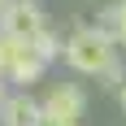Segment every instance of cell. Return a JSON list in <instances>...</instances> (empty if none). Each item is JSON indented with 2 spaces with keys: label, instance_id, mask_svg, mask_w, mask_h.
<instances>
[{
  "label": "cell",
  "instance_id": "1",
  "mask_svg": "<svg viewBox=\"0 0 126 126\" xmlns=\"http://www.w3.org/2000/svg\"><path fill=\"white\" fill-rule=\"evenodd\" d=\"M65 61L74 65L78 74H96L100 78L104 70L117 61V48H113V39L104 35V31L83 26V31H74V35L65 39Z\"/></svg>",
  "mask_w": 126,
  "mask_h": 126
},
{
  "label": "cell",
  "instance_id": "2",
  "mask_svg": "<svg viewBox=\"0 0 126 126\" xmlns=\"http://www.w3.org/2000/svg\"><path fill=\"white\" fill-rule=\"evenodd\" d=\"M0 35L13 39V44H35L39 35H48L44 9H39L35 0H13L9 9L0 13Z\"/></svg>",
  "mask_w": 126,
  "mask_h": 126
},
{
  "label": "cell",
  "instance_id": "3",
  "mask_svg": "<svg viewBox=\"0 0 126 126\" xmlns=\"http://www.w3.org/2000/svg\"><path fill=\"white\" fill-rule=\"evenodd\" d=\"M44 113H52V117H65V122H78L83 117V109H87V96L74 87V83H57V87L44 96Z\"/></svg>",
  "mask_w": 126,
  "mask_h": 126
},
{
  "label": "cell",
  "instance_id": "4",
  "mask_svg": "<svg viewBox=\"0 0 126 126\" xmlns=\"http://www.w3.org/2000/svg\"><path fill=\"white\" fill-rule=\"evenodd\" d=\"M39 117H44V104L31 91H13L0 104V126H39Z\"/></svg>",
  "mask_w": 126,
  "mask_h": 126
},
{
  "label": "cell",
  "instance_id": "5",
  "mask_svg": "<svg viewBox=\"0 0 126 126\" xmlns=\"http://www.w3.org/2000/svg\"><path fill=\"white\" fill-rule=\"evenodd\" d=\"M44 65H48V61L35 52V44H17V48H13L9 70H4V78H9V83H26V87H31V83L44 74Z\"/></svg>",
  "mask_w": 126,
  "mask_h": 126
},
{
  "label": "cell",
  "instance_id": "6",
  "mask_svg": "<svg viewBox=\"0 0 126 126\" xmlns=\"http://www.w3.org/2000/svg\"><path fill=\"white\" fill-rule=\"evenodd\" d=\"M96 31H104L113 44H126V0H117L113 9H104V22Z\"/></svg>",
  "mask_w": 126,
  "mask_h": 126
},
{
  "label": "cell",
  "instance_id": "7",
  "mask_svg": "<svg viewBox=\"0 0 126 126\" xmlns=\"http://www.w3.org/2000/svg\"><path fill=\"white\" fill-rule=\"evenodd\" d=\"M35 52H39V57H44V61H57V57H61V39H57V35H52V31H48V35H39L35 39Z\"/></svg>",
  "mask_w": 126,
  "mask_h": 126
},
{
  "label": "cell",
  "instance_id": "8",
  "mask_svg": "<svg viewBox=\"0 0 126 126\" xmlns=\"http://www.w3.org/2000/svg\"><path fill=\"white\" fill-rule=\"evenodd\" d=\"M104 87H126V74H122V61H113V65H109V70H104Z\"/></svg>",
  "mask_w": 126,
  "mask_h": 126
},
{
  "label": "cell",
  "instance_id": "9",
  "mask_svg": "<svg viewBox=\"0 0 126 126\" xmlns=\"http://www.w3.org/2000/svg\"><path fill=\"white\" fill-rule=\"evenodd\" d=\"M13 48H17V44L0 35V78H4V70H9V61H13Z\"/></svg>",
  "mask_w": 126,
  "mask_h": 126
},
{
  "label": "cell",
  "instance_id": "10",
  "mask_svg": "<svg viewBox=\"0 0 126 126\" xmlns=\"http://www.w3.org/2000/svg\"><path fill=\"white\" fill-rule=\"evenodd\" d=\"M39 126H78V122H65V117H52V113H44V117H39Z\"/></svg>",
  "mask_w": 126,
  "mask_h": 126
},
{
  "label": "cell",
  "instance_id": "11",
  "mask_svg": "<svg viewBox=\"0 0 126 126\" xmlns=\"http://www.w3.org/2000/svg\"><path fill=\"white\" fill-rule=\"evenodd\" d=\"M117 104H122V109H126V87H117Z\"/></svg>",
  "mask_w": 126,
  "mask_h": 126
},
{
  "label": "cell",
  "instance_id": "12",
  "mask_svg": "<svg viewBox=\"0 0 126 126\" xmlns=\"http://www.w3.org/2000/svg\"><path fill=\"white\" fill-rule=\"evenodd\" d=\"M9 4H13V0H0V13H4V9H9Z\"/></svg>",
  "mask_w": 126,
  "mask_h": 126
},
{
  "label": "cell",
  "instance_id": "13",
  "mask_svg": "<svg viewBox=\"0 0 126 126\" xmlns=\"http://www.w3.org/2000/svg\"><path fill=\"white\" fill-rule=\"evenodd\" d=\"M0 104H4V78H0Z\"/></svg>",
  "mask_w": 126,
  "mask_h": 126
}]
</instances>
